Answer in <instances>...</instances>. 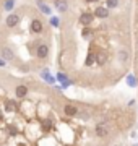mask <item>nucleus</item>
Segmentation results:
<instances>
[{"label": "nucleus", "instance_id": "nucleus-3", "mask_svg": "<svg viewBox=\"0 0 138 146\" xmlns=\"http://www.w3.org/2000/svg\"><path fill=\"white\" fill-rule=\"evenodd\" d=\"M18 23H20V16H18V15L11 13V15L7 16V26H8V28H15Z\"/></svg>", "mask_w": 138, "mask_h": 146}, {"label": "nucleus", "instance_id": "nucleus-18", "mask_svg": "<svg viewBox=\"0 0 138 146\" xmlns=\"http://www.w3.org/2000/svg\"><path fill=\"white\" fill-rule=\"evenodd\" d=\"M50 25L57 28V26H58V18H55V16H52V18H50Z\"/></svg>", "mask_w": 138, "mask_h": 146}, {"label": "nucleus", "instance_id": "nucleus-11", "mask_svg": "<svg viewBox=\"0 0 138 146\" xmlns=\"http://www.w3.org/2000/svg\"><path fill=\"white\" fill-rule=\"evenodd\" d=\"M2 55H3L7 60H13V58H15V54H13V50H11V49H8V47L2 49Z\"/></svg>", "mask_w": 138, "mask_h": 146}, {"label": "nucleus", "instance_id": "nucleus-1", "mask_svg": "<svg viewBox=\"0 0 138 146\" xmlns=\"http://www.w3.org/2000/svg\"><path fill=\"white\" fill-rule=\"evenodd\" d=\"M93 20H94V13H83L80 16V23L83 26H90L91 23H93Z\"/></svg>", "mask_w": 138, "mask_h": 146}, {"label": "nucleus", "instance_id": "nucleus-19", "mask_svg": "<svg viewBox=\"0 0 138 146\" xmlns=\"http://www.w3.org/2000/svg\"><path fill=\"white\" fill-rule=\"evenodd\" d=\"M5 107H7V110H13V109H15V104H13L11 101H8V102L5 104Z\"/></svg>", "mask_w": 138, "mask_h": 146}, {"label": "nucleus", "instance_id": "nucleus-17", "mask_svg": "<svg viewBox=\"0 0 138 146\" xmlns=\"http://www.w3.org/2000/svg\"><path fill=\"white\" fill-rule=\"evenodd\" d=\"M119 5V0H107V8H115Z\"/></svg>", "mask_w": 138, "mask_h": 146}, {"label": "nucleus", "instance_id": "nucleus-6", "mask_svg": "<svg viewBox=\"0 0 138 146\" xmlns=\"http://www.w3.org/2000/svg\"><path fill=\"white\" fill-rule=\"evenodd\" d=\"M94 57H96V62L99 63V65H104V63L107 62V54L104 52V50H99Z\"/></svg>", "mask_w": 138, "mask_h": 146}, {"label": "nucleus", "instance_id": "nucleus-12", "mask_svg": "<svg viewBox=\"0 0 138 146\" xmlns=\"http://www.w3.org/2000/svg\"><path fill=\"white\" fill-rule=\"evenodd\" d=\"M64 112L67 115H70V117H72V115H75L76 114V112H78V110H76V107H73V106H65V109H64Z\"/></svg>", "mask_w": 138, "mask_h": 146}, {"label": "nucleus", "instance_id": "nucleus-13", "mask_svg": "<svg viewBox=\"0 0 138 146\" xmlns=\"http://www.w3.org/2000/svg\"><path fill=\"white\" fill-rule=\"evenodd\" d=\"M13 5H15V0H7L3 8H5L7 11H10V10H13Z\"/></svg>", "mask_w": 138, "mask_h": 146}, {"label": "nucleus", "instance_id": "nucleus-15", "mask_svg": "<svg viewBox=\"0 0 138 146\" xmlns=\"http://www.w3.org/2000/svg\"><path fill=\"white\" fill-rule=\"evenodd\" d=\"M91 34H93V31H91L88 26H85V29H83V33H81V36L86 39V37H91Z\"/></svg>", "mask_w": 138, "mask_h": 146}, {"label": "nucleus", "instance_id": "nucleus-7", "mask_svg": "<svg viewBox=\"0 0 138 146\" xmlns=\"http://www.w3.org/2000/svg\"><path fill=\"white\" fill-rule=\"evenodd\" d=\"M55 8H57L58 11H67L68 10V3H67V0H55Z\"/></svg>", "mask_w": 138, "mask_h": 146}, {"label": "nucleus", "instance_id": "nucleus-22", "mask_svg": "<svg viewBox=\"0 0 138 146\" xmlns=\"http://www.w3.org/2000/svg\"><path fill=\"white\" fill-rule=\"evenodd\" d=\"M85 2H88V3H93V2H98V0H85Z\"/></svg>", "mask_w": 138, "mask_h": 146}, {"label": "nucleus", "instance_id": "nucleus-21", "mask_svg": "<svg viewBox=\"0 0 138 146\" xmlns=\"http://www.w3.org/2000/svg\"><path fill=\"white\" fill-rule=\"evenodd\" d=\"M0 67H5V60L3 58H0Z\"/></svg>", "mask_w": 138, "mask_h": 146}, {"label": "nucleus", "instance_id": "nucleus-4", "mask_svg": "<svg viewBox=\"0 0 138 146\" xmlns=\"http://www.w3.org/2000/svg\"><path fill=\"white\" fill-rule=\"evenodd\" d=\"M36 54H37V57L39 58H46L47 57V54H49V47L46 46V44H41V46L37 47Z\"/></svg>", "mask_w": 138, "mask_h": 146}, {"label": "nucleus", "instance_id": "nucleus-14", "mask_svg": "<svg viewBox=\"0 0 138 146\" xmlns=\"http://www.w3.org/2000/svg\"><path fill=\"white\" fill-rule=\"evenodd\" d=\"M94 60H96V57H94V54H90V55H88V57H86V65H88V67H91V65H93V63H94Z\"/></svg>", "mask_w": 138, "mask_h": 146}, {"label": "nucleus", "instance_id": "nucleus-5", "mask_svg": "<svg viewBox=\"0 0 138 146\" xmlns=\"http://www.w3.org/2000/svg\"><path fill=\"white\" fill-rule=\"evenodd\" d=\"M31 31L33 33H37V34H39V33H42V23H41L39 20H33L31 21Z\"/></svg>", "mask_w": 138, "mask_h": 146}, {"label": "nucleus", "instance_id": "nucleus-2", "mask_svg": "<svg viewBox=\"0 0 138 146\" xmlns=\"http://www.w3.org/2000/svg\"><path fill=\"white\" fill-rule=\"evenodd\" d=\"M94 16L96 18H101V20L107 18L109 16V8H106V7H98L94 10Z\"/></svg>", "mask_w": 138, "mask_h": 146}, {"label": "nucleus", "instance_id": "nucleus-20", "mask_svg": "<svg viewBox=\"0 0 138 146\" xmlns=\"http://www.w3.org/2000/svg\"><path fill=\"white\" fill-rule=\"evenodd\" d=\"M57 80H58V81H65V80H67V76H65L64 73H58V76H57Z\"/></svg>", "mask_w": 138, "mask_h": 146}, {"label": "nucleus", "instance_id": "nucleus-10", "mask_svg": "<svg viewBox=\"0 0 138 146\" xmlns=\"http://www.w3.org/2000/svg\"><path fill=\"white\" fill-rule=\"evenodd\" d=\"M94 130H96V135L98 136H107L109 135V130H107V127H104V125H98Z\"/></svg>", "mask_w": 138, "mask_h": 146}, {"label": "nucleus", "instance_id": "nucleus-9", "mask_svg": "<svg viewBox=\"0 0 138 146\" xmlns=\"http://www.w3.org/2000/svg\"><path fill=\"white\" fill-rule=\"evenodd\" d=\"M28 93V88L25 86V84H20V86H16L15 89V94H16V98H25Z\"/></svg>", "mask_w": 138, "mask_h": 146}, {"label": "nucleus", "instance_id": "nucleus-8", "mask_svg": "<svg viewBox=\"0 0 138 146\" xmlns=\"http://www.w3.org/2000/svg\"><path fill=\"white\" fill-rule=\"evenodd\" d=\"M36 3H37V7H39V10L42 11V13H46V15H50L52 13V10H50V7L49 5H46L42 0H36Z\"/></svg>", "mask_w": 138, "mask_h": 146}, {"label": "nucleus", "instance_id": "nucleus-16", "mask_svg": "<svg viewBox=\"0 0 138 146\" xmlns=\"http://www.w3.org/2000/svg\"><path fill=\"white\" fill-rule=\"evenodd\" d=\"M127 58H128V54L125 52V50H120V52H119V60H120V62H125Z\"/></svg>", "mask_w": 138, "mask_h": 146}]
</instances>
